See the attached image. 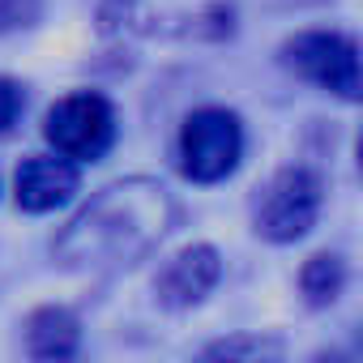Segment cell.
<instances>
[{"instance_id": "6da1fadb", "label": "cell", "mask_w": 363, "mask_h": 363, "mask_svg": "<svg viewBox=\"0 0 363 363\" xmlns=\"http://www.w3.org/2000/svg\"><path fill=\"white\" fill-rule=\"evenodd\" d=\"M175 227V197L158 179H124L103 189L56 240V261L82 274H111L150 257Z\"/></svg>"}, {"instance_id": "7a4b0ae2", "label": "cell", "mask_w": 363, "mask_h": 363, "mask_svg": "<svg viewBox=\"0 0 363 363\" xmlns=\"http://www.w3.org/2000/svg\"><path fill=\"white\" fill-rule=\"evenodd\" d=\"M240 154H244V128L227 107H201L179 128V167L197 184L227 179Z\"/></svg>"}, {"instance_id": "3957f363", "label": "cell", "mask_w": 363, "mask_h": 363, "mask_svg": "<svg viewBox=\"0 0 363 363\" xmlns=\"http://www.w3.org/2000/svg\"><path fill=\"white\" fill-rule=\"evenodd\" d=\"M316 214H320V179L308 167H286L261 189L252 223L257 235L274 244H295L312 231Z\"/></svg>"}, {"instance_id": "277c9868", "label": "cell", "mask_w": 363, "mask_h": 363, "mask_svg": "<svg viewBox=\"0 0 363 363\" xmlns=\"http://www.w3.org/2000/svg\"><path fill=\"white\" fill-rule=\"evenodd\" d=\"M43 137L52 141L56 154H65L73 162H94L116 141V111L103 94H90V90L69 94L48 111Z\"/></svg>"}, {"instance_id": "5b68a950", "label": "cell", "mask_w": 363, "mask_h": 363, "mask_svg": "<svg viewBox=\"0 0 363 363\" xmlns=\"http://www.w3.org/2000/svg\"><path fill=\"white\" fill-rule=\"evenodd\" d=\"M282 56L295 73H303L320 90H333L342 99H359V48H354V39L333 35V30H312V35L291 39L282 48Z\"/></svg>"}, {"instance_id": "8992f818", "label": "cell", "mask_w": 363, "mask_h": 363, "mask_svg": "<svg viewBox=\"0 0 363 363\" xmlns=\"http://www.w3.org/2000/svg\"><path fill=\"white\" fill-rule=\"evenodd\" d=\"M77 193V162L65 154H30L13 175V197L26 214H48Z\"/></svg>"}, {"instance_id": "52a82bcc", "label": "cell", "mask_w": 363, "mask_h": 363, "mask_svg": "<svg viewBox=\"0 0 363 363\" xmlns=\"http://www.w3.org/2000/svg\"><path fill=\"white\" fill-rule=\"evenodd\" d=\"M218 278H223L218 252L210 244H193V248H184L179 257L167 261V269L158 274L154 286H158V299L167 308H193V303H201L214 291Z\"/></svg>"}, {"instance_id": "ba28073f", "label": "cell", "mask_w": 363, "mask_h": 363, "mask_svg": "<svg viewBox=\"0 0 363 363\" xmlns=\"http://www.w3.org/2000/svg\"><path fill=\"white\" fill-rule=\"evenodd\" d=\"M82 342L77 316L65 308H39L26 325V346L35 359H69Z\"/></svg>"}, {"instance_id": "9c48e42d", "label": "cell", "mask_w": 363, "mask_h": 363, "mask_svg": "<svg viewBox=\"0 0 363 363\" xmlns=\"http://www.w3.org/2000/svg\"><path fill=\"white\" fill-rule=\"evenodd\" d=\"M299 282H303V295H308V303H316V308H320V303H333V299L342 295L346 269H342V261H337V257L320 252V257H312V261L303 265Z\"/></svg>"}, {"instance_id": "30bf717a", "label": "cell", "mask_w": 363, "mask_h": 363, "mask_svg": "<svg viewBox=\"0 0 363 363\" xmlns=\"http://www.w3.org/2000/svg\"><path fill=\"white\" fill-rule=\"evenodd\" d=\"M35 18H39V0H0V35L30 26Z\"/></svg>"}, {"instance_id": "8fae6325", "label": "cell", "mask_w": 363, "mask_h": 363, "mask_svg": "<svg viewBox=\"0 0 363 363\" xmlns=\"http://www.w3.org/2000/svg\"><path fill=\"white\" fill-rule=\"evenodd\" d=\"M22 107H26L22 86H18V82H9V77H0V133H9V128L18 124Z\"/></svg>"}]
</instances>
